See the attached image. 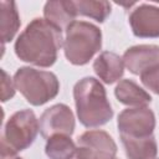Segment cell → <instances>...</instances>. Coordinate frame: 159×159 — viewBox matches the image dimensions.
Segmentation results:
<instances>
[{
    "label": "cell",
    "mask_w": 159,
    "mask_h": 159,
    "mask_svg": "<svg viewBox=\"0 0 159 159\" xmlns=\"http://www.w3.org/2000/svg\"><path fill=\"white\" fill-rule=\"evenodd\" d=\"M62 31L46 21L36 17L17 36L14 50L17 58L39 67H51L60 48L63 46Z\"/></svg>",
    "instance_id": "cell-1"
},
{
    "label": "cell",
    "mask_w": 159,
    "mask_h": 159,
    "mask_svg": "<svg viewBox=\"0 0 159 159\" xmlns=\"http://www.w3.org/2000/svg\"><path fill=\"white\" fill-rule=\"evenodd\" d=\"M77 117L87 128L104 125L113 117V109L103 84L94 77H83L73 87Z\"/></svg>",
    "instance_id": "cell-2"
},
{
    "label": "cell",
    "mask_w": 159,
    "mask_h": 159,
    "mask_svg": "<svg viewBox=\"0 0 159 159\" xmlns=\"http://www.w3.org/2000/svg\"><path fill=\"white\" fill-rule=\"evenodd\" d=\"M65 31V56L75 66L87 65L102 47V32L91 22L73 21Z\"/></svg>",
    "instance_id": "cell-3"
},
{
    "label": "cell",
    "mask_w": 159,
    "mask_h": 159,
    "mask_svg": "<svg viewBox=\"0 0 159 159\" xmlns=\"http://www.w3.org/2000/svg\"><path fill=\"white\" fill-rule=\"evenodd\" d=\"M14 83L16 89L32 106H42L60 92V82L53 72L26 66L17 68L14 75Z\"/></svg>",
    "instance_id": "cell-4"
},
{
    "label": "cell",
    "mask_w": 159,
    "mask_h": 159,
    "mask_svg": "<svg viewBox=\"0 0 159 159\" xmlns=\"http://www.w3.org/2000/svg\"><path fill=\"white\" fill-rule=\"evenodd\" d=\"M39 132L40 124L35 113L31 109L17 111L10 116L4 127L1 147L17 154L35 142Z\"/></svg>",
    "instance_id": "cell-5"
},
{
    "label": "cell",
    "mask_w": 159,
    "mask_h": 159,
    "mask_svg": "<svg viewBox=\"0 0 159 159\" xmlns=\"http://www.w3.org/2000/svg\"><path fill=\"white\" fill-rule=\"evenodd\" d=\"M117 125L119 134L129 137L152 135L155 128V116L148 107H132L118 114Z\"/></svg>",
    "instance_id": "cell-6"
},
{
    "label": "cell",
    "mask_w": 159,
    "mask_h": 159,
    "mask_svg": "<svg viewBox=\"0 0 159 159\" xmlns=\"http://www.w3.org/2000/svg\"><path fill=\"white\" fill-rule=\"evenodd\" d=\"M40 133L45 139L56 134L72 135L75 130V116L67 104L58 103L47 108L40 117Z\"/></svg>",
    "instance_id": "cell-7"
},
{
    "label": "cell",
    "mask_w": 159,
    "mask_h": 159,
    "mask_svg": "<svg viewBox=\"0 0 159 159\" xmlns=\"http://www.w3.org/2000/svg\"><path fill=\"white\" fill-rule=\"evenodd\" d=\"M128 21L132 32L137 37L155 39L159 37V7L150 4H142L134 7Z\"/></svg>",
    "instance_id": "cell-8"
},
{
    "label": "cell",
    "mask_w": 159,
    "mask_h": 159,
    "mask_svg": "<svg viewBox=\"0 0 159 159\" xmlns=\"http://www.w3.org/2000/svg\"><path fill=\"white\" fill-rule=\"evenodd\" d=\"M124 67L133 75H143L159 67V46L135 45L125 50L123 55Z\"/></svg>",
    "instance_id": "cell-9"
},
{
    "label": "cell",
    "mask_w": 159,
    "mask_h": 159,
    "mask_svg": "<svg viewBox=\"0 0 159 159\" xmlns=\"http://www.w3.org/2000/svg\"><path fill=\"white\" fill-rule=\"evenodd\" d=\"M77 145L87 149L96 159H112L117 154V144L104 130H87L77 138Z\"/></svg>",
    "instance_id": "cell-10"
},
{
    "label": "cell",
    "mask_w": 159,
    "mask_h": 159,
    "mask_svg": "<svg viewBox=\"0 0 159 159\" xmlns=\"http://www.w3.org/2000/svg\"><path fill=\"white\" fill-rule=\"evenodd\" d=\"M77 15L75 4L71 0H51L43 6L45 20L61 31L66 30L68 25L76 21L75 19Z\"/></svg>",
    "instance_id": "cell-11"
},
{
    "label": "cell",
    "mask_w": 159,
    "mask_h": 159,
    "mask_svg": "<svg viewBox=\"0 0 159 159\" xmlns=\"http://www.w3.org/2000/svg\"><path fill=\"white\" fill-rule=\"evenodd\" d=\"M93 71L107 84H112L123 76L124 62L123 58L111 51H103L93 62Z\"/></svg>",
    "instance_id": "cell-12"
},
{
    "label": "cell",
    "mask_w": 159,
    "mask_h": 159,
    "mask_svg": "<svg viewBox=\"0 0 159 159\" xmlns=\"http://www.w3.org/2000/svg\"><path fill=\"white\" fill-rule=\"evenodd\" d=\"M119 137L128 159H155L158 144L153 134L148 137H129L119 134Z\"/></svg>",
    "instance_id": "cell-13"
},
{
    "label": "cell",
    "mask_w": 159,
    "mask_h": 159,
    "mask_svg": "<svg viewBox=\"0 0 159 159\" xmlns=\"http://www.w3.org/2000/svg\"><path fill=\"white\" fill-rule=\"evenodd\" d=\"M116 98L124 106L132 107H147L152 102L150 94L143 89L133 80H120L114 88Z\"/></svg>",
    "instance_id": "cell-14"
},
{
    "label": "cell",
    "mask_w": 159,
    "mask_h": 159,
    "mask_svg": "<svg viewBox=\"0 0 159 159\" xmlns=\"http://www.w3.org/2000/svg\"><path fill=\"white\" fill-rule=\"evenodd\" d=\"M20 16L15 1L1 0L0 1V31H1V45L5 47L6 42H10L19 27H20Z\"/></svg>",
    "instance_id": "cell-15"
},
{
    "label": "cell",
    "mask_w": 159,
    "mask_h": 159,
    "mask_svg": "<svg viewBox=\"0 0 159 159\" xmlns=\"http://www.w3.org/2000/svg\"><path fill=\"white\" fill-rule=\"evenodd\" d=\"M77 150V145L70 135L56 134L47 139L45 153L50 159H71Z\"/></svg>",
    "instance_id": "cell-16"
},
{
    "label": "cell",
    "mask_w": 159,
    "mask_h": 159,
    "mask_svg": "<svg viewBox=\"0 0 159 159\" xmlns=\"http://www.w3.org/2000/svg\"><path fill=\"white\" fill-rule=\"evenodd\" d=\"M78 15L91 17L98 22H103L111 15V4L106 0H78L73 1Z\"/></svg>",
    "instance_id": "cell-17"
},
{
    "label": "cell",
    "mask_w": 159,
    "mask_h": 159,
    "mask_svg": "<svg viewBox=\"0 0 159 159\" xmlns=\"http://www.w3.org/2000/svg\"><path fill=\"white\" fill-rule=\"evenodd\" d=\"M140 81L147 89L152 91L155 94H159V67L140 75Z\"/></svg>",
    "instance_id": "cell-18"
},
{
    "label": "cell",
    "mask_w": 159,
    "mask_h": 159,
    "mask_svg": "<svg viewBox=\"0 0 159 159\" xmlns=\"http://www.w3.org/2000/svg\"><path fill=\"white\" fill-rule=\"evenodd\" d=\"M1 75H2V80H1V101L6 102L9 99H11L15 96V83L14 80H11V77L6 73V71L1 70Z\"/></svg>",
    "instance_id": "cell-19"
},
{
    "label": "cell",
    "mask_w": 159,
    "mask_h": 159,
    "mask_svg": "<svg viewBox=\"0 0 159 159\" xmlns=\"http://www.w3.org/2000/svg\"><path fill=\"white\" fill-rule=\"evenodd\" d=\"M71 159H96V158H94L87 149H84V148L77 145V150H76L75 155H73Z\"/></svg>",
    "instance_id": "cell-20"
},
{
    "label": "cell",
    "mask_w": 159,
    "mask_h": 159,
    "mask_svg": "<svg viewBox=\"0 0 159 159\" xmlns=\"http://www.w3.org/2000/svg\"><path fill=\"white\" fill-rule=\"evenodd\" d=\"M0 148H1V157H0V159H22L16 153H12V152H10L9 149H6L4 147H0Z\"/></svg>",
    "instance_id": "cell-21"
},
{
    "label": "cell",
    "mask_w": 159,
    "mask_h": 159,
    "mask_svg": "<svg viewBox=\"0 0 159 159\" xmlns=\"http://www.w3.org/2000/svg\"><path fill=\"white\" fill-rule=\"evenodd\" d=\"M112 159H118V158H112Z\"/></svg>",
    "instance_id": "cell-22"
},
{
    "label": "cell",
    "mask_w": 159,
    "mask_h": 159,
    "mask_svg": "<svg viewBox=\"0 0 159 159\" xmlns=\"http://www.w3.org/2000/svg\"><path fill=\"white\" fill-rule=\"evenodd\" d=\"M155 159H159V158H155Z\"/></svg>",
    "instance_id": "cell-23"
}]
</instances>
